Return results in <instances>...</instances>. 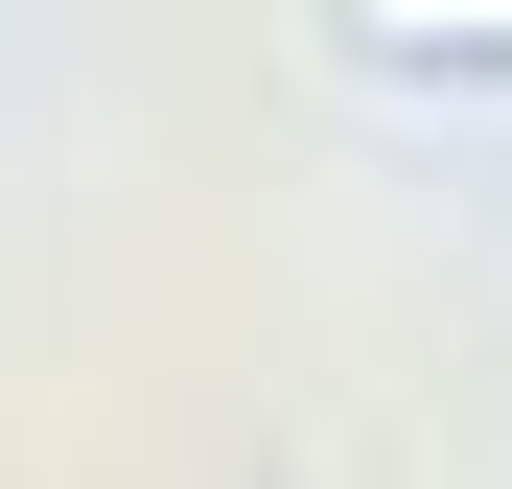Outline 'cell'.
Masks as SVG:
<instances>
[{"instance_id": "obj_1", "label": "cell", "mask_w": 512, "mask_h": 489, "mask_svg": "<svg viewBox=\"0 0 512 489\" xmlns=\"http://www.w3.org/2000/svg\"><path fill=\"white\" fill-rule=\"evenodd\" d=\"M326 47L373 94H512V0H326Z\"/></svg>"}]
</instances>
